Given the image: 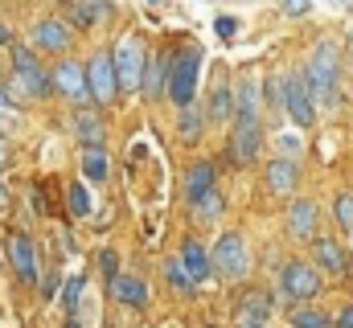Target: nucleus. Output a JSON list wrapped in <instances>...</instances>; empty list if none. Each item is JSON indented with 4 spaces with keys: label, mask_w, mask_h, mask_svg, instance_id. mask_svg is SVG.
Listing matches in <instances>:
<instances>
[{
    "label": "nucleus",
    "mask_w": 353,
    "mask_h": 328,
    "mask_svg": "<svg viewBox=\"0 0 353 328\" xmlns=\"http://www.w3.org/2000/svg\"><path fill=\"white\" fill-rule=\"evenodd\" d=\"M239 328H263V325H239Z\"/></svg>",
    "instance_id": "nucleus-44"
},
{
    "label": "nucleus",
    "mask_w": 353,
    "mask_h": 328,
    "mask_svg": "<svg viewBox=\"0 0 353 328\" xmlns=\"http://www.w3.org/2000/svg\"><path fill=\"white\" fill-rule=\"evenodd\" d=\"M165 279H169V287H176L181 296H193V279L185 275L181 258H169V263H165Z\"/></svg>",
    "instance_id": "nucleus-22"
},
{
    "label": "nucleus",
    "mask_w": 353,
    "mask_h": 328,
    "mask_svg": "<svg viewBox=\"0 0 353 328\" xmlns=\"http://www.w3.org/2000/svg\"><path fill=\"white\" fill-rule=\"evenodd\" d=\"M144 66H148V45L140 33H128L115 54H111V70H115V86L119 90H140L144 82Z\"/></svg>",
    "instance_id": "nucleus-2"
},
{
    "label": "nucleus",
    "mask_w": 353,
    "mask_h": 328,
    "mask_svg": "<svg viewBox=\"0 0 353 328\" xmlns=\"http://www.w3.org/2000/svg\"><path fill=\"white\" fill-rule=\"evenodd\" d=\"M8 127H17V115H8V99H4V90H0V140H4Z\"/></svg>",
    "instance_id": "nucleus-33"
},
{
    "label": "nucleus",
    "mask_w": 353,
    "mask_h": 328,
    "mask_svg": "<svg viewBox=\"0 0 353 328\" xmlns=\"http://www.w3.org/2000/svg\"><path fill=\"white\" fill-rule=\"evenodd\" d=\"M337 70H341V50H337V41H321L316 50H312V62H308V94L312 99H321L325 107H337Z\"/></svg>",
    "instance_id": "nucleus-1"
},
{
    "label": "nucleus",
    "mask_w": 353,
    "mask_h": 328,
    "mask_svg": "<svg viewBox=\"0 0 353 328\" xmlns=\"http://www.w3.org/2000/svg\"><path fill=\"white\" fill-rule=\"evenodd\" d=\"M239 115L255 119V82H243V90H239Z\"/></svg>",
    "instance_id": "nucleus-30"
},
{
    "label": "nucleus",
    "mask_w": 353,
    "mask_h": 328,
    "mask_svg": "<svg viewBox=\"0 0 353 328\" xmlns=\"http://www.w3.org/2000/svg\"><path fill=\"white\" fill-rule=\"evenodd\" d=\"M193 209H197V218H201V222H205V218H218V214H222V197H218V189H210L205 197H197V201H193Z\"/></svg>",
    "instance_id": "nucleus-26"
},
{
    "label": "nucleus",
    "mask_w": 353,
    "mask_h": 328,
    "mask_svg": "<svg viewBox=\"0 0 353 328\" xmlns=\"http://www.w3.org/2000/svg\"><path fill=\"white\" fill-rule=\"evenodd\" d=\"M181 140L185 144H197L201 140V115L193 107H185V119H181Z\"/></svg>",
    "instance_id": "nucleus-25"
},
{
    "label": "nucleus",
    "mask_w": 353,
    "mask_h": 328,
    "mask_svg": "<svg viewBox=\"0 0 353 328\" xmlns=\"http://www.w3.org/2000/svg\"><path fill=\"white\" fill-rule=\"evenodd\" d=\"M66 328H83V325H79V320H74V316H70V325H66Z\"/></svg>",
    "instance_id": "nucleus-43"
},
{
    "label": "nucleus",
    "mask_w": 353,
    "mask_h": 328,
    "mask_svg": "<svg viewBox=\"0 0 353 328\" xmlns=\"http://www.w3.org/2000/svg\"><path fill=\"white\" fill-rule=\"evenodd\" d=\"M62 4H74V0H62Z\"/></svg>",
    "instance_id": "nucleus-45"
},
{
    "label": "nucleus",
    "mask_w": 353,
    "mask_h": 328,
    "mask_svg": "<svg viewBox=\"0 0 353 328\" xmlns=\"http://www.w3.org/2000/svg\"><path fill=\"white\" fill-rule=\"evenodd\" d=\"M66 205H70V214H74V218H87V214H90V193L83 189V185H70Z\"/></svg>",
    "instance_id": "nucleus-24"
},
{
    "label": "nucleus",
    "mask_w": 353,
    "mask_h": 328,
    "mask_svg": "<svg viewBox=\"0 0 353 328\" xmlns=\"http://www.w3.org/2000/svg\"><path fill=\"white\" fill-rule=\"evenodd\" d=\"M333 214H337V222H341L345 230H353V193H341V197H337Z\"/></svg>",
    "instance_id": "nucleus-29"
},
{
    "label": "nucleus",
    "mask_w": 353,
    "mask_h": 328,
    "mask_svg": "<svg viewBox=\"0 0 353 328\" xmlns=\"http://www.w3.org/2000/svg\"><path fill=\"white\" fill-rule=\"evenodd\" d=\"M79 291H83V275H79V279H70V283H66V308H70V312H74V308H79Z\"/></svg>",
    "instance_id": "nucleus-34"
},
{
    "label": "nucleus",
    "mask_w": 353,
    "mask_h": 328,
    "mask_svg": "<svg viewBox=\"0 0 353 328\" xmlns=\"http://www.w3.org/2000/svg\"><path fill=\"white\" fill-rule=\"evenodd\" d=\"M12 164V148H8V140H0V172Z\"/></svg>",
    "instance_id": "nucleus-37"
},
{
    "label": "nucleus",
    "mask_w": 353,
    "mask_h": 328,
    "mask_svg": "<svg viewBox=\"0 0 353 328\" xmlns=\"http://www.w3.org/2000/svg\"><path fill=\"white\" fill-rule=\"evenodd\" d=\"M111 296H115L123 308H144V304H148L144 279H132V275H115V279H111Z\"/></svg>",
    "instance_id": "nucleus-12"
},
{
    "label": "nucleus",
    "mask_w": 353,
    "mask_h": 328,
    "mask_svg": "<svg viewBox=\"0 0 353 328\" xmlns=\"http://www.w3.org/2000/svg\"><path fill=\"white\" fill-rule=\"evenodd\" d=\"M50 90V74L37 66V58H33V50H25V45H12V82H8V90L4 94H29V99H41Z\"/></svg>",
    "instance_id": "nucleus-3"
},
{
    "label": "nucleus",
    "mask_w": 353,
    "mask_h": 328,
    "mask_svg": "<svg viewBox=\"0 0 353 328\" xmlns=\"http://www.w3.org/2000/svg\"><path fill=\"white\" fill-rule=\"evenodd\" d=\"M279 103H283V86H279V82L271 79V82H267V107H271V111H275V107H279Z\"/></svg>",
    "instance_id": "nucleus-35"
},
{
    "label": "nucleus",
    "mask_w": 353,
    "mask_h": 328,
    "mask_svg": "<svg viewBox=\"0 0 353 328\" xmlns=\"http://www.w3.org/2000/svg\"><path fill=\"white\" fill-rule=\"evenodd\" d=\"M70 25H79V29L90 25V4L87 0H74V4H70Z\"/></svg>",
    "instance_id": "nucleus-31"
},
{
    "label": "nucleus",
    "mask_w": 353,
    "mask_h": 328,
    "mask_svg": "<svg viewBox=\"0 0 353 328\" xmlns=\"http://www.w3.org/2000/svg\"><path fill=\"white\" fill-rule=\"evenodd\" d=\"M74 136L87 144L90 152H99V148H103V123H99L94 115H79V119H74Z\"/></svg>",
    "instance_id": "nucleus-20"
},
{
    "label": "nucleus",
    "mask_w": 353,
    "mask_h": 328,
    "mask_svg": "<svg viewBox=\"0 0 353 328\" xmlns=\"http://www.w3.org/2000/svg\"><path fill=\"white\" fill-rule=\"evenodd\" d=\"M50 86L62 94V99H70V103H87V74H83V66L79 62H58L54 66V74H50Z\"/></svg>",
    "instance_id": "nucleus-9"
},
{
    "label": "nucleus",
    "mask_w": 353,
    "mask_h": 328,
    "mask_svg": "<svg viewBox=\"0 0 353 328\" xmlns=\"http://www.w3.org/2000/svg\"><path fill=\"white\" fill-rule=\"evenodd\" d=\"M288 230H292L296 238H308V234L316 230V205H312V201H296L292 214H288Z\"/></svg>",
    "instance_id": "nucleus-18"
},
{
    "label": "nucleus",
    "mask_w": 353,
    "mask_h": 328,
    "mask_svg": "<svg viewBox=\"0 0 353 328\" xmlns=\"http://www.w3.org/2000/svg\"><path fill=\"white\" fill-rule=\"evenodd\" d=\"M214 267H218V275L222 279H243L247 275V243H243V234H234V230H226L218 246H214Z\"/></svg>",
    "instance_id": "nucleus-5"
},
{
    "label": "nucleus",
    "mask_w": 353,
    "mask_h": 328,
    "mask_svg": "<svg viewBox=\"0 0 353 328\" xmlns=\"http://www.w3.org/2000/svg\"><path fill=\"white\" fill-rule=\"evenodd\" d=\"M337 328H353V304H350V308H341V312H337Z\"/></svg>",
    "instance_id": "nucleus-38"
},
{
    "label": "nucleus",
    "mask_w": 353,
    "mask_h": 328,
    "mask_svg": "<svg viewBox=\"0 0 353 328\" xmlns=\"http://www.w3.org/2000/svg\"><path fill=\"white\" fill-rule=\"evenodd\" d=\"M283 296L288 300H312V296H321V275H316V267L312 263H288L283 267Z\"/></svg>",
    "instance_id": "nucleus-6"
},
{
    "label": "nucleus",
    "mask_w": 353,
    "mask_h": 328,
    "mask_svg": "<svg viewBox=\"0 0 353 328\" xmlns=\"http://www.w3.org/2000/svg\"><path fill=\"white\" fill-rule=\"evenodd\" d=\"M226 115H230V90L218 86L214 99H210V119H226Z\"/></svg>",
    "instance_id": "nucleus-27"
},
{
    "label": "nucleus",
    "mask_w": 353,
    "mask_h": 328,
    "mask_svg": "<svg viewBox=\"0 0 353 328\" xmlns=\"http://www.w3.org/2000/svg\"><path fill=\"white\" fill-rule=\"evenodd\" d=\"M83 74H87V94L94 99V103L107 107V103L119 94V86H115V70H111V54H94Z\"/></svg>",
    "instance_id": "nucleus-7"
},
{
    "label": "nucleus",
    "mask_w": 353,
    "mask_h": 328,
    "mask_svg": "<svg viewBox=\"0 0 353 328\" xmlns=\"http://www.w3.org/2000/svg\"><path fill=\"white\" fill-rule=\"evenodd\" d=\"M70 29H66V21H41L37 29H33V45L37 50H66L70 45Z\"/></svg>",
    "instance_id": "nucleus-14"
},
{
    "label": "nucleus",
    "mask_w": 353,
    "mask_h": 328,
    "mask_svg": "<svg viewBox=\"0 0 353 328\" xmlns=\"http://www.w3.org/2000/svg\"><path fill=\"white\" fill-rule=\"evenodd\" d=\"M99 267H103L107 279H115V275H119V258H115V250H103V254H99Z\"/></svg>",
    "instance_id": "nucleus-32"
},
{
    "label": "nucleus",
    "mask_w": 353,
    "mask_h": 328,
    "mask_svg": "<svg viewBox=\"0 0 353 328\" xmlns=\"http://www.w3.org/2000/svg\"><path fill=\"white\" fill-rule=\"evenodd\" d=\"M214 176H218V168L210 161H197L193 168H189V176H185V201L193 205L197 197H205L210 189H214Z\"/></svg>",
    "instance_id": "nucleus-13"
},
{
    "label": "nucleus",
    "mask_w": 353,
    "mask_h": 328,
    "mask_svg": "<svg viewBox=\"0 0 353 328\" xmlns=\"http://www.w3.org/2000/svg\"><path fill=\"white\" fill-rule=\"evenodd\" d=\"M234 161L239 164H251L259 156V119H251V115H239V123H234Z\"/></svg>",
    "instance_id": "nucleus-11"
},
{
    "label": "nucleus",
    "mask_w": 353,
    "mask_h": 328,
    "mask_svg": "<svg viewBox=\"0 0 353 328\" xmlns=\"http://www.w3.org/2000/svg\"><path fill=\"white\" fill-rule=\"evenodd\" d=\"M4 250H8V263H12L17 279L21 283H37V250H33V243L25 234H8Z\"/></svg>",
    "instance_id": "nucleus-10"
},
{
    "label": "nucleus",
    "mask_w": 353,
    "mask_h": 328,
    "mask_svg": "<svg viewBox=\"0 0 353 328\" xmlns=\"http://www.w3.org/2000/svg\"><path fill=\"white\" fill-rule=\"evenodd\" d=\"M4 41H8V29H4V25H0V45H4Z\"/></svg>",
    "instance_id": "nucleus-42"
},
{
    "label": "nucleus",
    "mask_w": 353,
    "mask_h": 328,
    "mask_svg": "<svg viewBox=\"0 0 353 328\" xmlns=\"http://www.w3.org/2000/svg\"><path fill=\"white\" fill-rule=\"evenodd\" d=\"M283 8H288V12H292V17H300V12H304V8H308V0H283Z\"/></svg>",
    "instance_id": "nucleus-39"
},
{
    "label": "nucleus",
    "mask_w": 353,
    "mask_h": 328,
    "mask_svg": "<svg viewBox=\"0 0 353 328\" xmlns=\"http://www.w3.org/2000/svg\"><path fill=\"white\" fill-rule=\"evenodd\" d=\"M267 312H271V300H267V291H247V296L239 300V316H243V325H259Z\"/></svg>",
    "instance_id": "nucleus-19"
},
{
    "label": "nucleus",
    "mask_w": 353,
    "mask_h": 328,
    "mask_svg": "<svg viewBox=\"0 0 353 328\" xmlns=\"http://www.w3.org/2000/svg\"><path fill=\"white\" fill-rule=\"evenodd\" d=\"M169 62H173V54L165 50V54H157V62L148 66V82H140L144 86V94L152 99V94H161V82L169 79Z\"/></svg>",
    "instance_id": "nucleus-21"
},
{
    "label": "nucleus",
    "mask_w": 353,
    "mask_h": 328,
    "mask_svg": "<svg viewBox=\"0 0 353 328\" xmlns=\"http://www.w3.org/2000/svg\"><path fill=\"white\" fill-rule=\"evenodd\" d=\"M337 4H341V0H337Z\"/></svg>",
    "instance_id": "nucleus-46"
},
{
    "label": "nucleus",
    "mask_w": 353,
    "mask_h": 328,
    "mask_svg": "<svg viewBox=\"0 0 353 328\" xmlns=\"http://www.w3.org/2000/svg\"><path fill=\"white\" fill-rule=\"evenodd\" d=\"M283 107L292 111V119H296L300 127H308V123L316 119V107H312V94H308L304 74H292V79L283 82Z\"/></svg>",
    "instance_id": "nucleus-8"
},
{
    "label": "nucleus",
    "mask_w": 353,
    "mask_h": 328,
    "mask_svg": "<svg viewBox=\"0 0 353 328\" xmlns=\"http://www.w3.org/2000/svg\"><path fill=\"white\" fill-rule=\"evenodd\" d=\"M197 74H201V50L197 45H185L173 62H169V99H173L176 107H189L193 103Z\"/></svg>",
    "instance_id": "nucleus-4"
},
{
    "label": "nucleus",
    "mask_w": 353,
    "mask_h": 328,
    "mask_svg": "<svg viewBox=\"0 0 353 328\" xmlns=\"http://www.w3.org/2000/svg\"><path fill=\"white\" fill-rule=\"evenodd\" d=\"M218 37H234V21L230 17H218Z\"/></svg>",
    "instance_id": "nucleus-36"
},
{
    "label": "nucleus",
    "mask_w": 353,
    "mask_h": 328,
    "mask_svg": "<svg viewBox=\"0 0 353 328\" xmlns=\"http://www.w3.org/2000/svg\"><path fill=\"white\" fill-rule=\"evenodd\" d=\"M0 214H8V189L0 185Z\"/></svg>",
    "instance_id": "nucleus-41"
},
{
    "label": "nucleus",
    "mask_w": 353,
    "mask_h": 328,
    "mask_svg": "<svg viewBox=\"0 0 353 328\" xmlns=\"http://www.w3.org/2000/svg\"><path fill=\"white\" fill-rule=\"evenodd\" d=\"M267 189L279 193V197L292 193V189H296V164L292 161H271L267 164Z\"/></svg>",
    "instance_id": "nucleus-17"
},
{
    "label": "nucleus",
    "mask_w": 353,
    "mask_h": 328,
    "mask_svg": "<svg viewBox=\"0 0 353 328\" xmlns=\"http://www.w3.org/2000/svg\"><path fill=\"white\" fill-rule=\"evenodd\" d=\"M292 328H329V316L316 308H296L292 312Z\"/></svg>",
    "instance_id": "nucleus-23"
},
{
    "label": "nucleus",
    "mask_w": 353,
    "mask_h": 328,
    "mask_svg": "<svg viewBox=\"0 0 353 328\" xmlns=\"http://www.w3.org/2000/svg\"><path fill=\"white\" fill-rule=\"evenodd\" d=\"M312 258H316L325 271H333V275H345V271H350L345 250H341V243H333V238H316V243H312Z\"/></svg>",
    "instance_id": "nucleus-15"
},
{
    "label": "nucleus",
    "mask_w": 353,
    "mask_h": 328,
    "mask_svg": "<svg viewBox=\"0 0 353 328\" xmlns=\"http://www.w3.org/2000/svg\"><path fill=\"white\" fill-rule=\"evenodd\" d=\"M181 267H185V275L193 279V287L210 275V254H205V246L201 243H185V250H181Z\"/></svg>",
    "instance_id": "nucleus-16"
},
{
    "label": "nucleus",
    "mask_w": 353,
    "mask_h": 328,
    "mask_svg": "<svg viewBox=\"0 0 353 328\" xmlns=\"http://www.w3.org/2000/svg\"><path fill=\"white\" fill-rule=\"evenodd\" d=\"M83 172H87L90 181H103V176H107V161H103V152H87V156H83Z\"/></svg>",
    "instance_id": "nucleus-28"
},
{
    "label": "nucleus",
    "mask_w": 353,
    "mask_h": 328,
    "mask_svg": "<svg viewBox=\"0 0 353 328\" xmlns=\"http://www.w3.org/2000/svg\"><path fill=\"white\" fill-rule=\"evenodd\" d=\"M41 291H46V300H54V291H58V275H46V287H41Z\"/></svg>",
    "instance_id": "nucleus-40"
}]
</instances>
